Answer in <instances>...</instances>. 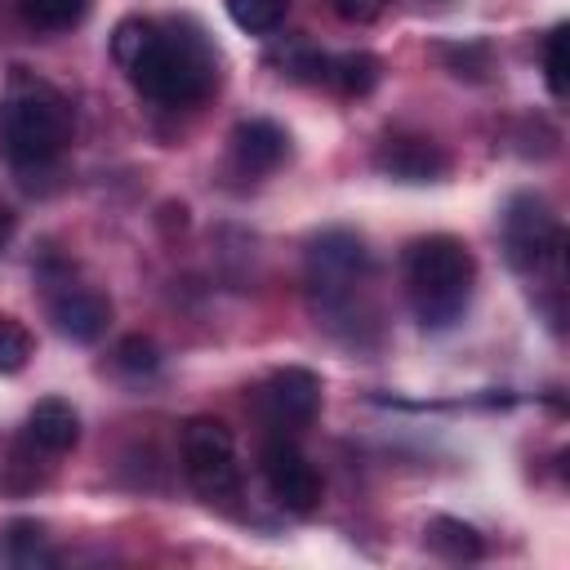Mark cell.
Here are the masks:
<instances>
[{
	"label": "cell",
	"instance_id": "obj_2",
	"mask_svg": "<svg viewBox=\"0 0 570 570\" xmlns=\"http://www.w3.org/2000/svg\"><path fill=\"white\" fill-rule=\"evenodd\" d=\"M303 281H307V303H312L316 325L356 343L361 325H370V303H365L370 249H365V240L347 227H330V232L312 236Z\"/></svg>",
	"mask_w": 570,
	"mask_h": 570
},
{
	"label": "cell",
	"instance_id": "obj_22",
	"mask_svg": "<svg viewBox=\"0 0 570 570\" xmlns=\"http://www.w3.org/2000/svg\"><path fill=\"white\" fill-rule=\"evenodd\" d=\"M387 4L392 0H334V9H338L343 22H374V18H383Z\"/></svg>",
	"mask_w": 570,
	"mask_h": 570
},
{
	"label": "cell",
	"instance_id": "obj_13",
	"mask_svg": "<svg viewBox=\"0 0 570 570\" xmlns=\"http://www.w3.org/2000/svg\"><path fill=\"white\" fill-rule=\"evenodd\" d=\"M379 76H383V67H379V58L365 53V49L325 58V85H334V89L347 94V98H365V94L379 85Z\"/></svg>",
	"mask_w": 570,
	"mask_h": 570
},
{
	"label": "cell",
	"instance_id": "obj_12",
	"mask_svg": "<svg viewBox=\"0 0 570 570\" xmlns=\"http://www.w3.org/2000/svg\"><path fill=\"white\" fill-rule=\"evenodd\" d=\"M27 441L45 454H67L80 441V414L62 396H45L27 414Z\"/></svg>",
	"mask_w": 570,
	"mask_h": 570
},
{
	"label": "cell",
	"instance_id": "obj_4",
	"mask_svg": "<svg viewBox=\"0 0 570 570\" xmlns=\"http://www.w3.org/2000/svg\"><path fill=\"white\" fill-rule=\"evenodd\" d=\"M476 285V258L459 236H419L405 249V294L423 330H450L463 321Z\"/></svg>",
	"mask_w": 570,
	"mask_h": 570
},
{
	"label": "cell",
	"instance_id": "obj_21",
	"mask_svg": "<svg viewBox=\"0 0 570 570\" xmlns=\"http://www.w3.org/2000/svg\"><path fill=\"white\" fill-rule=\"evenodd\" d=\"M543 80H548V94L552 98H566V27H552L548 31V45H543Z\"/></svg>",
	"mask_w": 570,
	"mask_h": 570
},
{
	"label": "cell",
	"instance_id": "obj_14",
	"mask_svg": "<svg viewBox=\"0 0 570 570\" xmlns=\"http://www.w3.org/2000/svg\"><path fill=\"white\" fill-rule=\"evenodd\" d=\"M428 548L450 557V561H476L485 552L481 534L468 521H459V517H432L428 521Z\"/></svg>",
	"mask_w": 570,
	"mask_h": 570
},
{
	"label": "cell",
	"instance_id": "obj_16",
	"mask_svg": "<svg viewBox=\"0 0 570 570\" xmlns=\"http://www.w3.org/2000/svg\"><path fill=\"white\" fill-rule=\"evenodd\" d=\"M285 9H289V0H227L232 22H236L240 31H249V36L276 31V27L285 22Z\"/></svg>",
	"mask_w": 570,
	"mask_h": 570
},
{
	"label": "cell",
	"instance_id": "obj_17",
	"mask_svg": "<svg viewBox=\"0 0 570 570\" xmlns=\"http://www.w3.org/2000/svg\"><path fill=\"white\" fill-rule=\"evenodd\" d=\"M9 557H13L18 566H53L45 525H36V521H13V525H9Z\"/></svg>",
	"mask_w": 570,
	"mask_h": 570
},
{
	"label": "cell",
	"instance_id": "obj_5",
	"mask_svg": "<svg viewBox=\"0 0 570 570\" xmlns=\"http://www.w3.org/2000/svg\"><path fill=\"white\" fill-rule=\"evenodd\" d=\"M561 249H566V236H561V223L552 218L548 200L534 196V191H517L508 205H503V254L517 272L525 276H561Z\"/></svg>",
	"mask_w": 570,
	"mask_h": 570
},
{
	"label": "cell",
	"instance_id": "obj_20",
	"mask_svg": "<svg viewBox=\"0 0 570 570\" xmlns=\"http://www.w3.org/2000/svg\"><path fill=\"white\" fill-rule=\"evenodd\" d=\"M31 330L13 316H0V374H18L31 361Z\"/></svg>",
	"mask_w": 570,
	"mask_h": 570
},
{
	"label": "cell",
	"instance_id": "obj_18",
	"mask_svg": "<svg viewBox=\"0 0 570 570\" xmlns=\"http://www.w3.org/2000/svg\"><path fill=\"white\" fill-rule=\"evenodd\" d=\"M151 36H156V22H147V18H125V22H116V31H111V58L129 71L134 58L147 49Z\"/></svg>",
	"mask_w": 570,
	"mask_h": 570
},
{
	"label": "cell",
	"instance_id": "obj_9",
	"mask_svg": "<svg viewBox=\"0 0 570 570\" xmlns=\"http://www.w3.org/2000/svg\"><path fill=\"white\" fill-rule=\"evenodd\" d=\"M379 174L396 178V183H436L450 169V156L441 151V142L423 138V134H387L374 151Z\"/></svg>",
	"mask_w": 570,
	"mask_h": 570
},
{
	"label": "cell",
	"instance_id": "obj_15",
	"mask_svg": "<svg viewBox=\"0 0 570 570\" xmlns=\"http://www.w3.org/2000/svg\"><path fill=\"white\" fill-rule=\"evenodd\" d=\"M18 13L36 31H67L89 13V0H18Z\"/></svg>",
	"mask_w": 570,
	"mask_h": 570
},
{
	"label": "cell",
	"instance_id": "obj_11",
	"mask_svg": "<svg viewBox=\"0 0 570 570\" xmlns=\"http://www.w3.org/2000/svg\"><path fill=\"white\" fill-rule=\"evenodd\" d=\"M285 156H289V134L276 120L254 116V120H240L232 129V160L245 174H272Z\"/></svg>",
	"mask_w": 570,
	"mask_h": 570
},
{
	"label": "cell",
	"instance_id": "obj_7",
	"mask_svg": "<svg viewBox=\"0 0 570 570\" xmlns=\"http://www.w3.org/2000/svg\"><path fill=\"white\" fill-rule=\"evenodd\" d=\"M321 410V379L303 365H285L267 374L254 392V414L272 436H294L303 432Z\"/></svg>",
	"mask_w": 570,
	"mask_h": 570
},
{
	"label": "cell",
	"instance_id": "obj_6",
	"mask_svg": "<svg viewBox=\"0 0 570 570\" xmlns=\"http://www.w3.org/2000/svg\"><path fill=\"white\" fill-rule=\"evenodd\" d=\"M183 472H187L191 490L205 503L240 499V463H236V441H232L227 423L187 419V428H183Z\"/></svg>",
	"mask_w": 570,
	"mask_h": 570
},
{
	"label": "cell",
	"instance_id": "obj_10",
	"mask_svg": "<svg viewBox=\"0 0 570 570\" xmlns=\"http://www.w3.org/2000/svg\"><path fill=\"white\" fill-rule=\"evenodd\" d=\"M49 321L71 343H98L107 334V325H111V303L98 289L67 285V289H58L49 298Z\"/></svg>",
	"mask_w": 570,
	"mask_h": 570
},
{
	"label": "cell",
	"instance_id": "obj_1",
	"mask_svg": "<svg viewBox=\"0 0 570 570\" xmlns=\"http://www.w3.org/2000/svg\"><path fill=\"white\" fill-rule=\"evenodd\" d=\"M71 102L40 76L13 67L0 94V160L18 174L49 169L71 142Z\"/></svg>",
	"mask_w": 570,
	"mask_h": 570
},
{
	"label": "cell",
	"instance_id": "obj_23",
	"mask_svg": "<svg viewBox=\"0 0 570 570\" xmlns=\"http://www.w3.org/2000/svg\"><path fill=\"white\" fill-rule=\"evenodd\" d=\"M13 223H18V218H13V209H9V205H0V249L9 245V236H13Z\"/></svg>",
	"mask_w": 570,
	"mask_h": 570
},
{
	"label": "cell",
	"instance_id": "obj_19",
	"mask_svg": "<svg viewBox=\"0 0 570 570\" xmlns=\"http://www.w3.org/2000/svg\"><path fill=\"white\" fill-rule=\"evenodd\" d=\"M116 370L129 374V379L156 374V370H160V347H156L151 338H142V334H129V338H120V347H116Z\"/></svg>",
	"mask_w": 570,
	"mask_h": 570
},
{
	"label": "cell",
	"instance_id": "obj_8",
	"mask_svg": "<svg viewBox=\"0 0 570 570\" xmlns=\"http://www.w3.org/2000/svg\"><path fill=\"white\" fill-rule=\"evenodd\" d=\"M258 468H263V481H267L272 499L285 512L307 517L321 503V472L307 463V454L289 436H272L263 445V454H258Z\"/></svg>",
	"mask_w": 570,
	"mask_h": 570
},
{
	"label": "cell",
	"instance_id": "obj_3",
	"mask_svg": "<svg viewBox=\"0 0 570 570\" xmlns=\"http://www.w3.org/2000/svg\"><path fill=\"white\" fill-rule=\"evenodd\" d=\"M129 80L156 107H191L214 89L218 62H214V49L200 36V27H191V22H165L160 27L156 22V36L134 58Z\"/></svg>",
	"mask_w": 570,
	"mask_h": 570
}]
</instances>
